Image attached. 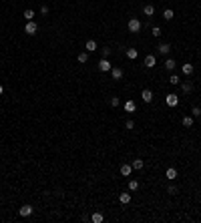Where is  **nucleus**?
I'll list each match as a JSON object with an SVG mask.
<instances>
[{
	"label": "nucleus",
	"mask_w": 201,
	"mask_h": 223,
	"mask_svg": "<svg viewBox=\"0 0 201 223\" xmlns=\"http://www.w3.org/2000/svg\"><path fill=\"white\" fill-rule=\"evenodd\" d=\"M24 32L30 34V36H34V34L38 32V24H36L34 20H28V22H26V26H24Z\"/></svg>",
	"instance_id": "1"
},
{
	"label": "nucleus",
	"mask_w": 201,
	"mask_h": 223,
	"mask_svg": "<svg viewBox=\"0 0 201 223\" xmlns=\"http://www.w3.org/2000/svg\"><path fill=\"white\" fill-rule=\"evenodd\" d=\"M141 20H137V18H131L129 22H127V28H129V32H139L141 30Z\"/></svg>",
	"instance_id": "2"
},
{
	"label": "nucleus",
	"mask_w": 201,
	"mask_h": 223,
	"mask_svg": "<svg viewBox=\"0 0 201 223\" xmlns=\"http://www.w3.org/2000/svg\"><path fill=\"white\" fill-rule=\"evenodd\" d=\"M32 211H34L32 205H22V207L18 209V215H20V217H30V215H32Z\"/></svg>",
	"instance_id": "3"
},
{
	"label": "nucleus",
	"mask_w": 201,
	"mask_h": 223,
	"mask_svg": "<svg viewBox=\"0 0 201 223\" xmlns=\"http://www.w3.org/2000/svg\"><path fill=\"white\" fill-rule=\"evenodd\" d=\"M111 68H113V64H111L107 58H100V60H99V70H103V73H111Z\"/></svg>",
	"instance_id": "4"
},
{
	"label": "nucleus",
	"mask_w": 201,
	"mask_h": 223,
	"mask_svg": "<svg viewBox=\"0 0 201 223\" xmlns=\"http://www.w3.org/2000/svg\"><path fill=\"white\" fill-rule=\"evenodd\" d=\"M169 50H171V44H169V42H161L157 46V52L163 54V56H165V54H169Z\"/></svg>",
	"instance_id": "5"
},
{
	"label": "nucleus",
	"mask_w": 201,
	"mask_h": 223,
	"mask_svg": "<svg viewBox=\"0 0 201 223\" xmlns=\"http://www.w3.org/2000/svg\"><path fill=\"white\" fill-rule=\"evenodd\" d=\"M155 64H157V58H155V54H147V56H145V67H147V68H153Z\"/></svg>",
	"instance_id": "6"
},
{
	"label": "nucleus",
	"mask_w": 201,
	"mask_h": 223,
	"mask_svg": "<svg viewBox=\"0 0 201 223\" xmlns=\"http://www.w3.org/2000/svg\"><path fill=\"white\" fill-rule=\"evenodd\" d=\"M141 99H143L145 103H151V101H153V91H151V88H143V92H141Z\"/></svg>",
	"instance_id": "7"
},
{
	"label": "nucleus",
	"mask_w": 201,
	"mask_h": 223,
	"mask_svg": "<svg viewBox=\"0 0 201 223\" xmlns=\"http://www.w3.org/2000/svg\"><path fill=\"white\" fill-rule=\"evenodd\" d=\"M165 103H167V107H177V103H179V97H177V95H167Z\"/></svg>",
	"instance_id": "8"
},
{
	"label": "nucleus",
	"mask_w": 201,
	"mask_h": 223,
	"mask_svg": "<svg viewBox=\"0 0 201 223\" xmlns=\"http://www.w3.org/2000/svg\"><path fill=\"white\" fill-rule=\"evenodd\" d=\"M177 169H175V167H169V169L167 171H165V177H167V179L169 181H173V179H177Z\"/></svg>",
	"instance_id": "9"
},
{
	"label": "nucleus",
	"mask_w": 201,
	"mask_h": 223,
	"mask_svg": "<svg viewBox=\"0 0 201 223\" xmlns=\"http://www.w3.org/2000/svg\"><path fill=\"white\" fill-rule=\"evenodd\" d=\"M111 74H113V78H115V81H121V78H123V68H119V67L111 68Z\"/></svg>",
	"instance_id": "10"
},
{
	"label": "nucleus",
	"mask_w": 201,
	"mask_h": 223,
	"mask_svg": "<svg viewBox=\"0 0 201 223\" xmlns=\"http://www.w3.org/2000/svg\"><path fill=\"white\" fill-rule=\"evenodd\" d=\"M193 70H195V68H193V64H191V63H185V64L181 67V73H183V74H187V77H189V74H193Z\"/></svg>",
	"instance_id": "11"
},
{
	"label": "nucleus",
	"mask_w": 201,
	"mask_h": 223,
	"mask_svg": "<svg viewBox=\"0 0 201 223\" xmlns=\"http://www.w3.org/2000/svg\"><path fill=\"white\" fill-rule=\"evenodd\" d=\"M97 49H99V46H97L95 40H86V44H85V50H86V52H95Z\"/></svg>",
	"instance_id": "12"
},
{
	"label": "nucleus",
	"mask_w": 201,
	"mask_h": 223,
	"mask_svg": "<svg viewBox=\"0 0 201 223\" xmlns=\"http://www.w3.org/2000/svg\"><path fill=\"white\" fill-rule=\"evenodd\" d=\"M131 173H133V167H131L129 163H125V165H121V175H125V177H129Z\"/></svg>",
	"instance_id": "13"
},
{
	"label": "nucleus",
	"mask_w": 201,
	"mask_h": 223,
	"mask_svg": "<svg viewBox=\"0 0 201 223\" xmlns=\"http://www.w3.org/2000/svg\"><path fill=\"white\" fill-rule=\"evenodd\" d=\"M131 167H133V171H141L145 167V163H143V159H135L133 163H131Z\"/></svg>",
	"instance_id": "14"
},
{
	"label": "nucleus",
	"mask_w": 201,
	"mask_h": 223,
	"mask_svg": "<svg viewBox=\"0 0 201 223\" xmlns=\"http://www.w3.org/2000/svg\"><path fill=\"white\" fill-rule=\"evenodd\" d=\"M143 14L145 16H153L155 14V6L153 4H145L143 6Z\"/></svg>",
	"instance_id": "15"
},
{
	"label": "nucleus",
	"mask_w": 201,
	"mask_h": 223,
	"mask_svg": "<svg viewBox=\"0 0 201 223\" xmlns=\"http://www.w3.org/2000/svg\"><path fill=\"white\" fill-rule=\"evenodd\" d=\"M91 221H93V223H103V221H105V215L97 211V213H93V215H91Z\"/></svg>",
	"instance_id": "16"
},
{
	"label": "nucleus",
	"mask_w": 201,
	"mask_h": 223,
	"mask_svg": "<svg viewBox=\"0 0 201 223\" xmlns=\"http://www.w3.org/2000/svg\"><path fill=\"white\" fill-rule=\"evenodd\" d=\"M125 111H127V113H135V111H137L135 101H127V103H125Z\"/></svg>",
	"instance_id": "17"
},
{
	"label": "nucleus",
	"mask_w": 201,
	"mask_h": 223,
	"mask_svg": "<svg viewBox=\"0 0 201 223\" xmlns=\"http://www.w3.org/2000/svg\"><path fill=\"white\" fill-rule=\"evenodd\" d=\"M119 201H121L123 205L131 203V193H121V195H119Z\"/></svg>",
	"instance_id": "18"
},
{
	"label": "nucleus",
	"mask_w": 201,
	"mask_h": 223,
	"mask_svg": "<svg viewBox=\"0 0 201 223\" xmlns=\"http://www.w3.org/2000/svg\"><path fill=\"white\" fill-rule=\"evenodd\" d=\"M175 67H177V63H175L173 58H167V60H165V68H167V70H175Z\"/></svg>",
	"instance_id": "19"
},
{
	"label": "nucleus",
	"mask_w": 201,
	"mask_h": 223,
	"mask_svg": "<svg viewBox=\"0 0 201 223\" xmlns=\"http://www.w3.org/2000/svg\"><path fill=\"white\" fill-rule=\"evenodd\" d=\"M181 125L187 127V129H189V127H193V117H183V119H181Z\"/></svg>",
	"instance_id": "20"
},
{
	"label": "nucleus",
	"mask_w": 201,
	"mask_h": 223,
	"mask_svg": "<svg viewBox=\"0 0 201 223\" xmlns=\"http://www.w3.org/2000/svg\"><path fill=\"white\" fill-rule=\"evenodd\" d=\"M139 56V52H137V49H127V58H131V60H135V58Z\"/></svg>",
	"instance_id": "21"
},
{
	"label": "nucleus",
	"mask_w": 201,
	"mask_h": 223,
	"mask_svg": "<svg viewBox=\"0 0 201 223\" xmlns=\"http://www.w3.org/2000/svg\"><path fill=\"white\" fill-rule=\"evenodd\" d=\"M181 91L185 92V95H189V92L193 91V85H191V83H183V85H181Z\"/></svg>",
	"instance_id": "22"
},
{
	"label": "nucleus",
	"mask_w": 201,
	"mask_h": 223,
	"mask_svg": "<svg viewBox=\"0 0 201 223\" xmlns=\"http://www.w3.org/2000/svg\"><path fill=\"white\" fill-rule=\"evenodd\" d=\"M34 16H36V14H34V10H24V18H26V22H28V20H34Z\"/></svg>",
	"instance_id": "23"
},
{
	"label": "nucleus",
	"mask_w": 201,
	"mask_h": 223,
	"mask_svg": "<svg viewBox=\"0 0 201 223\" xmlns=\"http://www.w3.org/2000/svg\"><path fill=\"white\" fill-rule=\"evenodd\" d=\"M163 16H165V20H173V16H175V12H173L171 8H167V10H163Z\"/></svg>",
	"instance_id": "24"
},
{
	"label": "nucleus",
	"mask_w": 201,
	"mask_h": 223,
	"mask_svg": "<svg viewBox=\"0 0 201 223\" xmlns=\"http://www.w3.org/2000/svg\"><path fill=\"white\" fill-rule=\"evenodd\" d=\"M137 189H139V181L131 179V181H129V191H137Z\"/></svg>",
	"instance_id": "25"
},
{
	"label": "nucleus",
	"mask_w": 201,
	"mask_h": 223,
	"mask_svg": "<svg viewBox=\"0 0 201 223\" xmlns=\"http://www.w3.org/2000/svg\"><path fill=\"white\" fill-rule=\"evenodd\" d=\"M77 60H79V63H82V64H85L86 60H89V52H81V54L77 56Z\"/></svg>",
	"instance_id": "26"
},
{
	"label": "nucleus",
	"mask_w": 201,
	"mask_h": 223,
	"mask_svg": "<svg viewBox=\"0 0 201 223\" xmlns=\"http://www.w3.org/2000/svg\"><path fill=\"white\" fill-rule=\"evenodd\" d=\"M169 83H171V85H179V83H181L179 74H171V77H169Z\"/></svg>",
	"instance_id": "27"
},
{
	"label": "nucleus",
	"mask_w": 201,
	"mask_h": 223,
	"mask_svg": "<svg viewBox=\"0 0 201 223\" xmlns=\"http://www.w3.org/2000/svg\"><path fill=\"white\" fill-rule=\"evenodd\" d=\"M151 34H153V36H161V28H159V26H153V28H151Z\"/></svg>",
	"instance_id": "28"
},
{
	"label": "nucleus",
	"mask_w": 201,
	"mask_h": 223,
	"mask_svg": "<svg viewBox=\"0 0 201 223\" xmlns=\"http://www.w3.org/2000/svg\"><path fill=\"white\" fill-rule=\"evenodd\" d=\"M109 103H111V107H119V103H121V101H119V97H111Z\"/></svg>",
	"instance_id": "29"
},
{
	"label": "nucleus",
	"mask_w": 201,
	"mask_h": 223,
	"mask_svg": "<svg viewBox=\"0 0 201 223\" xmlns=\"http://www.w3.org/2000/svg\"><path fill=\"white\" fill-rule=\"evenodd\" d=\"M167 193L169 195H175V193H177V187H175V185H169V187H167Z\"/></svg>",
	"instance_id": "30"
},
{
	"label": "nucleus",
	"mask_w": 201,
	"mask_h": 223,
	"mask_svg": "<svg viewBox=\"0 0 201 223\" xmlns=\"http://www.w3.org/2000/svg\"><path fill=\"white\" fill-rule=\"evenodd\" d=\"M191 113H193V117H201V107H193Z\"/></svg>",
	"instance_id": "31"
},
{
	"label": "nucleus",
	"mask_w": 201,
	"mask_h": 223,
	"mask_svg": "<svg viewBox=\"0 0 201 223\" xmlns=\"http://www.w3.org/2000/svg\"><path fill=\"white\" fill-rule=\"evenodd\" d=\"M125 127H127V129H131V131H133V129H135V123H133V119H129V121L125 123Z\"/></svg>",
	"instance_id": "32"
},
{
	"label": "nucleus",
	"mask_w": 201,
	"mask_h": 223,
	"mask_svg": "<svg viewBox=\"0 0 201 223\" xmlns=\"http://www.w3.org/2000/svg\"><path fill=\"white\" fill-rule=\"evenodd\" d=\"M109 54H111V49H103V56L107 58V56H109Z\"/></svg>",
	"instance_id": "33"
},
{
	"label": "nucleus",
	"mask_w": 201,
	"mask_h": 223,
	"mask_svg": "<svg viewBox=\"0 0 201 223\" xmlns=\"http://www.w3.org/2000/svg\"><path fill=\"white\" fill-rule=\"evenodd\" d=\"M40 12H42V14H48V6H46V4H44V6H42V8H40Z\"/></svg>",
	"instance_id": "34"
},
{
	"label": "nucleus",
	"mask_w": 201,
	"mask_h": 223,
	"mask_svg": "<svg viewBox=\"0 0 201 223\" xmlns=\"http://www.w3.org/2000/svg\"><path fill=\"white\" fill-rule=\"evenodd\" d=\"M2 92H4V87H2V85H0V95H2Z\"/></svg>",
	"instance_id": "35"
},
{
	"label": "nucleus",
	"mask_w": 201,
	"mask_h": 223,
	"mask_svg": "<svg viewBox=\"0 0 201 223\" xmlns=\"http://www.w3.org/2000/svg\"><path fill=\"white\" fill-rule=\"evenodd\" d=\"M199 127H201V121H199Z\"/></svg>",
	"instance_id": "36"
}]
</instances>
